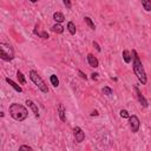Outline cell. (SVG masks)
Here are the masks:
<instances>
[{"label":"cell","instance_id":"cell-1","mask_svg":"<svg viewBox=\"0 0 151 151\" xmlns=\"http://www.w3.org/2000/svg\"><path fill=\"white\" fill-rule=\"evenodd\" d=\"M132 59H133V61H132L133 72H134V74L137 76L139 83H140L142 85H145L146 81H147V79H146V73H145V70H144V67H143V64H142V61L139 60V57H138V54H137V52H136L134 50H132Z\"/></svg>","mask_w":151,"mask_h":151},{"label":"cell","instance_id":"cell-2","mask_svg":"<svg viewBox=\"0 0 151 151\" xmlns=\"http://www.w3.org/2000/svg\"><path fill=\"white\" fill-rule=\"evenodd\" d=\"M8 111H9L11 117H12L14 120H17V122H22V120H25V119L27 118V116H28L27 109H26L24 105L18 104V103L11 104L9 107H8Z\"/></svg>","mask_w":151,"mask_h":151},{"label":"cell","instance_id":"cell-3","mask_svg":"<svg viewBox=\"0 0 151 151\" xmlns=\"http://www.w3.org/2000/svg\"><path fill=\"white\" fill-rule=\"evenodd\" d=\"M28 74H29L31 80H32V81L38 86V88H39L41 92H44V93H47V92H48V87H47L46 83L42 80V78L38 74V72H37V71L31 70V71L28 72Z\"/></svg>","mask_w":151,"mask_h":151},{"label":"cell","instance_id":"cell-4","mask_svg":"<svg viewBox=\"0 0 151 151\" xmlns=\"http://www.w3.org/2000/svg\"><path fill=\"white\" fill-rule=\"evenodd\" d=\"M0 51H1V59L5 61H11L14 58V50L9 44L1 42L0 44Z\"/></svg>","mask_w":151,"mask_h":151},{"label":"cell","instance_id":"cell-5","mask_svg":"<svg viewBox=\"0 0 151 151\" xmlns=\"http://www.w3.org/2000/svg\"><path fill=\"white\" fill-rule=\"evenodd\" d=\"M129 124H130V129H131V131L133 133L138 132L139 126H140V120H139V118L137 116H134V114L130 116L129 117Z\"/></svg>","mask_w":151,"mask_h":151},{"label":"cell","instance_id":"cell-6","mask_svg":"<svg viewBox=\"0 0 151 151\" xmlns=\"http://www.w3.org/2000/svg\"><path fill=\"white\" fill-rule=\"evenodd\" d=\"M73 136H74V139L77 143H81L85 139V132L79 126H76L73 129Z\"/></svg>","mask_w":151,"mask_h":151},{"label":"cell","instance_id":"cell-7","mask_svg":"<svg viewBox=\"0 0 151 151\" xmlns=\"http://www.w3.org/2000/svg\"><path fill=\"white\" fill-rule=\"evenodd\" d=\"M134 91H136V93H137V98H138L140 105L144 106V107H147V105H149V104H147V100L145 99V97L142 94V92L139 91V88H138L137 86H134Z\"/></svg>","mask_w":151,"mask_h":151},{"label":"cell","instance_id":"cell-8","mask_svg":"<svg viewBox=\"0 0 151 151\" xmlns=\"http://www.w3.org/2000/svg\"><path fill=\"white\" fill-rule=\"evenodd\" d=\"M87 63H88V65H90L91 67H98V65H99L98 59H97L93 54H91V53L87 54Z\"/></svg>","mask_w":151,"mask_h":151},{"label":"cell","instance_id":"cell-9","mask_svg":"<svg viewBox=\"0 0 151 151\" xmlns=\"http://www.w3.org/2000/svg\"><path fill=\"white\" fill-rule=\"evenodd\" d=\"M26 104H27V106H29L31 107V110L33 111V113H34V116L35 117H39V110H38V106L32 101V100H26Z\"/></svg>","mask_w":151,"mask_h":151},{"label":"cell","instance_id":"cell-10","mask_svg":"<svg viewBox=\"0 0 151 151\" xmlns=\"http://www.w3.org/2000/svg\"><path fill=\"white\" fill-rule=\"evenodd\" d=\"M58 113H59V118L61 122H65L66 120V117H65V107L63 104H59L58 105Z\"/></svg>","mask_w":151,"mask_h":151},{"label":"cell","instance_id":"cell-11","mask_svg":"<svg viewBox=\"0 0 151 151\" xmlns=\"http://www.w3.org/2000/svg\"><path fill=\"white\" fill-rule=\"evenodd\" d=\"M53 20H54L55 22L60 24V22H63V21L65 20V17H64L63 13H60V12H55V13H53Z\"/></svg>","mask_w":151,"mask_h":151},{"label":"cell","instance_id":"cell-12","mask_svg":"<svg viewBox=\"0 0 151 151\" xmlns=\"http://www.w3.org/2000/svg\"><path fill=\"white\" fill-rule=\"evenodd\" d=\"M6 81H7V83H8V84H9V85H11V86H12V87H13V88L17 91V92H19V93H20V92H22V88H21V86H19V85H18L17 83H14L12 79H9V78H6Z\"/></svg>","mask_w":151,"mask_h":151},{"label":"cell","instance_id":"cell-13","mask_svg":"<svg viewBox=\"0 0 151 151\" xmlns=\"http://www.w3.org/2000/svg\"><path fill=\"white\" fill-rule=\"evenodd\" d=\"M51 29H52V32H54V33H63V32H64V27H63L60 24H58V22H57L55 25H53Z\"/></svg>","mask_w":151,"mask_h":151},{"label":"cell","instance_id":"cell-14","mask_svg":"<svg viewBox=\"0 0 151 151\" xmlns=\"http://www.w3.org/2000/svg\"><path fill=\"white\" fill-rule=\"evenodd\" d=\"M123 59H124V61L126 63V64H129V63H131V54H130V52L127 51V50H124L123 51Z\"/></svg>","mask_w":151,"mask_h":151},{"label":"cell","instance_id":"cell-15","mask_svg":"<svg viewBox=\"0 0 151 151\" xmlns=\"http://www.w3.org/2000/svg\"><path fill=\"white\" fill-rule=\"evenodd\" d=\"M67 29H68V32H70L71 34H76L77 28H76V25H74L73 21H68V22H67Z\"/></svg>","mask_w":151,"mask_h":151},{"label":"cell","instance_id":"cell-16","mask_svg":"<svg viewBox=\"0 0 151 151\" xmlns=\"http://www.w3.org/2000/svg\"><path fill=\"white\" fill-rule=\"evenodd\" d=\"M34 34H37L38 37H40V38H44V39H48L50 37H48V34L46 33V32H39L38 31V25L35 26V28H34Z\"/></svg>","mask_w":151,"mask_h":151},{"label":"cell","instance_id":"cell-17","mask_svg":"<svg viewBox=\"0 0 151 151\" xmlns=\"http://www.w3.org/2000/svg\"><path fill=\"white\" fill-rule=\"evenodd\" d=\"M50 81H51V84H52L54 87H58V86H59V79H58V77H57L55 74H52V76L50 77Z\"/></svg>","mask_w":151,"mask_h":151},{"label":"cell","instance_id":"cell-18","mask_svg":"<svg viewBox=\"0 0 151 151\" xmlns=\"http://www.w3.org/2000/svg\"><path fill=\"white\" fill-rule=\"evenodd\" d=\"M142 5L145 11H147V12L151 11V0H142Z\"/></svg>","mask_w":151,"mask_h":151},{"label":"cell","instance_id":"cell-19","mask_svg":"<svg viewBox=\"0 0 151 151\" xmlns=\"http://www.w3.org/2000/svg\"><path fill=\"white\" fill-rule=\"evenodd\" d=\"M84 20H85V22L90 26V28H91V29H96V26H94V24H93V21H92V19H91V18L85 17V18H84Z\"/></svg>","mask_w":151,"mask_h":151},{"label":"cell","instance_id":"cell-20","mask_svg":"<svg viewBox=\"0 0 151 151\" xmlns=\"http://www.w3.org/2000/svg\"><path fill=\"white\" fill-rule=\"evenodd\" d=\"M17 77H18V79H19V81H20L21 84H25V83H26V79H25V77H24V74H22L21 71H18V72H17Z\"/></svg>","mask_w":151,"mask_h":151},{"label":"cell","instance_id":"cell-21","mask_svg":"<svg viewBox=\"0 0 151 151\" xmlns=\"http://www.w3.org/2000/svg\"><path fill=\"white\" fill-rule=\"evenodd\" d=\"M101 92H103L104 94H106V96H111V94L113 93L112 88H110L109 86H104V87H103V90H101Z\"/></svg>","mask_w":151,"mask_h":151},{"label":"cell","instance_id":"cell-22","mask_svg":"<svg viewBox=\"0 0 151 151\" xmlns=\"http://www.w3.org/2000/svg\"><path fill=\"white\" fill-rule=\"evenodd\" d=\"M119 114H120L122 118H129V117H130V114H129V112H127L126 110H120Z\"/></svg>","mask_w":151,"mask_h":151},{"label":"cell","instance_id":"cell-23","mask_svg":"<svg viewBox=\"0 0 151 151\" xmlns=\"http://www.w3.org/2000/svg\"><path fill=\"white\" fill-rule=\"evenodd\" d=\"M22 150H33V149L31 146H28V145H21L19 147V151H22Z\"/></svg>","mask_w":151,"mask_h":151},{"label":"cell","instance_id":"cell-24","mask_svg":"<svg viewBox=\"0 0 151 151\" xmlns=\"http://www.w3.org/2000/svg\"><path fill=\"white\" fill-rule=\"evenodd\" d=\"M78 74H79V76H80V77H81V78H83V79H85V80H86V79H87V76H86V74H85V73H84V72H81V71H80V70H78Z\"/></svg>","mask_w":151,"mask_h":151},{"label":"cell","instance_id":"cell-25","mask_svg":"<svg viewBox=\"0 0 151 151\" xmlns=\"http://www.w3.org/2000/svg\"><path fill=\"white\" fill-rule=\"evenodd\" d=\"M63 2L67 8H71V0H63Z\"/></svg>","mask_w":151,"mask_h":151},{"label":"cell","instance_id":"cell-26","mask_svg":"<svg viewBox=\"0 0 151 151\" xmlns=\"http://www.w3.org/2000/svg\"><path fill=\"white\" fill-rule=\"evenodd\" d=\"M93 47H96V50H97L98 52H100V46L98 45V42H96V41H93Z\"/></svg>","mask_w":151,"mask_h":151},{"label":"cell","instance_id":"cell-27","mask_svg":"<svg viewBox=\"0 0 151 151\" xmlns=\"http://www.w3.org/2000/svg\"><path fill=\"white\" fill-rule=\"evenodd\" d=\"M98 76H99L98 73H92V74H91V78H92L93 80H96V79L98 78Z\"/></svg>","mask_w":151,"mask_h":151},{"label":"cell","instance_id":"cell-28","mask_svg":"<svg viewBox=\"0 0 151 151\" xmlns=\"http://www.w3.org/2000/svg\"><path fill=\"white\" fill-rule=\"evenodd\" d=\"M91 116H98V112L94 110V111H92V113H91Z\"/></svg>","mask_w":151,"mask_h":151},{"label":"cell","instance_id":"cell-29","mask_svg":"<svg viewBox=\"0 0 151 151\" xmlns=\"http://www.w3.org/2000/svg\"><path fill=\"white\" fill-rule=\"evenodd\" d=\"M29 1H31V2H37L38 0H29Z\"/></svg>","mask_w":151,"mask_h":151}]
</instances>
